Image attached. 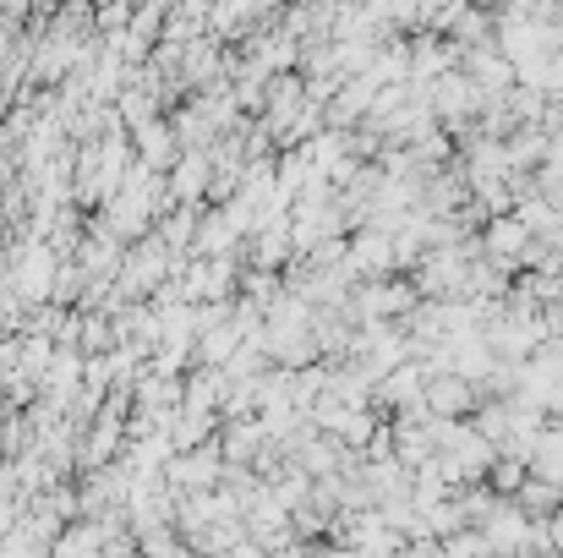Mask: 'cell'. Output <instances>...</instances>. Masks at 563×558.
Instances as JSON below:
<instances>
[{
	"label": "cell",
	"mask_w": 563,
	"mask_h": 558,
	"mask_svg": "<svg viewBox=\"0 0 563 558\" xmlns=\"http://www.w3.org/2000/svg\"><path fill=\"white\" fill-rule=\"evenodd\" d=\"M132 148H137V159L143 165H164V159L175 154V137H170V126H159V121H143V126H132Z\"/></svg>",
	"instance_id": "1"
},
{
	"label": "cell",
	"mask_w": 563,
	"mask_h": 558,
	"mask_svg": "<svg viewBox=\"0 0 563 558\" xmlns=\"http://www.w3.org/2000/svg\"><path fill=\"white\" fill-rule=\"evenodd\" d=\"M208 482H214V460H208V455H192V460H175L170 465V487H192V493H197V487H208Z\"/></svg>",
	"instance_id": "2"
},
{
	"label": "cell",
	"mask_w": 563,
	"mask_h": 558,
	"mask_svg": "<svg viewBox=\"0 0 563 558\" xmlns=\"http://www.w3.org/2000/svg\"><path fill=\"white\" fill-rule=\"evenodd\" d=\"M93 548H104V520L72 531V537H55V553H93Z\"/></svg>",
	"instance_id": "3"
},
{
	"label": "cell",
	"mask_w": 563,
	"mask_h": 558,
	"mask_svg": "<svg viewBox=\"0 0 563 558\" xmlns=\"http://www.w3.org/2000/svg\"><path fill=\"white\" fill-rule=\"evenodd\" d=\"M203 186V159H181V170H175V192H197Z\"/></svg>",
	"instance_id": "4"
},
{
	"label": "cell",
	"mask_w": 563,
	"mask_h": 558,
	"mask_svg": "<svg viewBox=\"0 0 563 558\" xmlns=\"http://www.w3.org/2000/svg\"><path fill=\"white\" fill-rule=\"evenodd\" d=\"M230 351H236V334H230V329L208 334V362H219V356H230Z\"/></svg>",
	"instance_id": "5"
}]
</instances>
